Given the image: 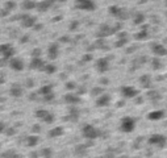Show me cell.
<instances>
[{
	"instance_id": "29",
	"label": "cell",
	"mask_w": 167,
	"mask_h": 158,
	"mask_svg": "<svg viewBox=\"0 0 167 158\" xmlns=\"http://www.w3.org/2000/svg\"><path fill=\"white\" fill-rule=\"evenodd\" d=\"M75 154L79 157H84L87 154V146L86 145H78L75 148Z\"/></svg>"
},
{
	"instance_id": "3",
	"label": "cell",
	"mask_w": 167,
	"mask_h": 158,
	"mask_svg": "<svg viewBox=\"0 0 167 158\" xmlns=\"http://www.w3.org/2000/svg\"><path fill=\"white\" fill-rule=\"evenodd\" d=\"M121 28L120 24L117 25H109V24H102L99 26V29H97V37L99 38H104V37H108L111 35H113V33H117V30Z\"/></svg>"
},
{
	"instance_id": "22",
	"label": "cell",
	"mask_w": 167,
	"mask_h": 158,
	"mask_svg": "<svg viewBox=\"0 0 167 158\" xmlns=\"http://www.w3.org/2000/svg\"><path fill=\"white\" fill-rule=\"evenodd\" d=\"M163 117H165V111H160V109L159 111H151L147 114V118L151 121H158Z\"/></svg>"
},
{
	"instance_id": "4",
	"label": "cell",
	"mask_w": 167,
	"mask_h": 158,
	"mask_svg": "<svg viewBox=\"0 0 167 158\" xmlns=\"http://www.w3.org/2000/svg\"><path fill=\"white\" fill-rule=\"evenodd\" d=\"M36 117L38 118L40 121L45 123V124H53L54 120H55V116L53 112H50L49 109H45V108H40L36 111Z\"/></svg>"
},
{
	"instance_id": "11",
	"label": "cell",
	"mask_w": 167,
	"mask_h": 158,
	"mask_svg": "<svg viewBox=\"0 0 167 158\" xmlns=\"http://www.w3.org/2000/svg\"><path fill=\"white\" fill-rule=\"evenodd\" d=\"M150 50H151L153 54H155V57H158V58L167 55V48L159 42H153L150 45Z\"/></svg>"
},
{
	"instance_id": "41",
	"label": "cell",
	"mask_w": 167,
	"mask_h": 158,
	"mask_svg": "<svg viewBox=\"0 0 167 158\" xmlns=\"http://www.w3.org/2000/svg\"><path fill=\"white\" fill-rule=\"evenodd\" d=\"M104 158H115V153H113V151H111V150H108L107 153L104 154Z\"/></svg>"
},
{
	"instance_id": "25",
	"label": "cell",
	"mask_w": 167,
	"mask_h": 158,
	"mask_svg": "<svg viewBox=\"0 0 167 158\" xmlns=\"http://www.w3.org/2000/svg\"><path fill=\"white\" fill-rule=\"evenodd\" d=\"M38 142H40V137H38V136L32 134V136H28L26 137V145L29 146V148H34V146L38 145Z\"/></svg>"
},
{
	"instance_id": "38",
	"label": "cell",
	"mask_w": 167,
	"mask_h": 158,
	"mask_svg": "<svg viewBox=\"0 0 167 158\" xmlns=\"http://www.w3.org/2000/svg\"><path fill=\"white\" fill-rule=\"evenodd\" d=\"M41 54H42V50L40 48H36L32 50V58H41Z\"/></svg>"
},
{
	"instance_id": "33",
	"label": "cell",
	"mask_w": 167,
	"mask_h": 158,
	"mask_svg": "<svg viewBox=\"0 0 167 158\" xmlns=\"http://www.w3.org/2000/svg\"><path fill=\"white\" fill-rule=\"evenodd\" d=\"M147 37H149V33H147V30H146V29L140 30L138 33H136V35H134V38H136V40H138V41H141V40H146Z\"/></svg>"
},
{
	"instance_id": "16",
	"label": "cell",
	"mask_w": 167,
	"mask_h": 158,
	"mask_svg": "<svg viewBox=\"0 0 167 158\" xmlns=\"http://www.w3.org/2000/svg\"><path fill=\"white\" fill-rule=\"evenodd\" d=\"M59 55V44L58 42H53L49 45L47 48V58L50 61H55Z\"/></svg>"
},
{
	"instance_id": "5",
	"label": "cell",
	"mask_w": 167,
	"mask_h": 158,
	"mask_svg": "<svg viewBox=\"0 0 167 158\" xmlns=\"http://www.w3.org/2000/svg\"><path fill=\"white\" fill-rule=\"evenodd\" d=\"M136 128V120L130 116H125L120 121V131L124 133H132Z\"/></svg>"
},
{
	"instance_id": "8",
	"label": "cell",
	"mask_w": 167,
	"mask_h": 158,
	"mask_svg": "<svg viewBox=\"0 0 167 158\" xmlns=\"http://www.w3.org/2000/svg\"><path fill=\"white\" fill-rule=\"evenodd\" d=\"M111 67V62H109V58L107 57H102V58H97L96 62H95V69L104 74V72H107Z\"/></svg>"
},
{
	"instance_id": "32",
	"label": "cell",
	"mask_w": 167,
	"mask_h": 158,
	"mask_svg": "<svg viewBox=\"0 0 167 158\" xmlns=\"http://www.w3.org/2000/svg\"><path fill=\"white\" fill-rule=\"evenodd\" d=\"M53 149L52 148H43L41 151H40V156L42 158H52L53 157Z\"/></svg>"
},
{
	"instance_id": "21",
	"label": "cell",
	"mask_w": 167,
	"mask_h": 158,
	"mask_svg": "<svg viewBox=\"0 0 167 158\" xmlns=\"http://www.w3.org/2000/svg\"><path fill=\"white\" fill-rule=\"evenodd\" d=\"M138 82H140L141 87H143V88H150L153 86V79H151V77H150L149 74L141 75L140 79H138Z\"/></svg>"
},
{
	"instance_id": "27",
	"label": "cell",
	"mask_w": 167,
	"mask_h": 158,
	"mask_svg": "<svg viewBox=\"0 0 167 158\" xmlns=\"http://www.w3.org/2000/svg\"><path fill=\"white\" fill-rule=\"evenodd\" d=\"M163 61L160 59V58H158V57H154L153 59H151V69L153 70H160L163 67Z\"/></svg>"
},
{
	"instance_id": "23",
	"label": "cell",
	"mask_w": 167,
	"mask_h": 158,
	"mask_svg": "<svg viewBox=\"0 0 167 158\" xmlns=\"http://www.w3.org/2000/svg\"><path fill=\"white\" fill-rule=\"evenodd\" d=\"M63 133H65V131H63L62 127H55V128L50 129L49 133H47V136H49L50 138H57V137L63 136Z\"/></svg>"
},
{
	"instance_id": "34",
	"label": "cell",
	"mask_w": 167,
	"mask_h": 158,
	"mask_svg": "<svg viewBox=\"0 0 167 158\" xmlns=\"http://www.w3.org/2000/svg\"><path fill=\"white\" fill-rule=\"evenodd\" d=\"M133 21H134V24L138 25V24H141V22L145 21V15L142 12H137L134 15V17H133Z\"/></svg>"
},
{
	"instance_id": "19",
	"label": "cell",
	"mask_w": 167,
	"mask_h": 158,
	"mask_svg": "<svg viewBox=\"0 0 167 158\" xmlns=\"http://www.w3.org/2000/svg\"><path fill=\"white\" fill-rule=\"evenodd\" d=\"M67 117H69L67 120L76 123L78 120H79V117H80V111H79V108H78V107H70Z\"/></svg>"
},
{
	"instance_id": "37",
	"label": "cell",
	"mask_w": 167,
	"mask_h": 158,
	"mask_svg": "<svg viewBox=\"0 0 167 158\" xmlns=\"http://www.w3.org/2000/svg\"><path fill=\"white\" fill-rule=\"evenodd\" d=\"M4 8H5V11L11 12V11H13L16 8V3L15 2H7V3L4 4Z\"/></svg>"
},
{
	"instance_id": "12",
	"label": "cell",
	"mask_w": 167,
	"mask_h": 158,
	"mask_svg": "<svg viewBox=\"0 0 167 158\" xmlns=\"http://www.w3.org/2000/svg\"><path fill=\"white\" fill-rule=\"evenodd\" d=\"M20 22L24 28H33L37 22V17L33 15H29V13H24L20 16Z\"/></svg>"
},
{
	"instance_id": "24",
	"label": "cell",
	"mask_w": 167,
	"mask_h": 158,
	"mask_svg": "<svg viewBox=\"0 0 167 158\" xmlns=\"http://www.w3.org/2000/svg\"><path fill=\"white\" fill-rule=\"evenodd\" d=\"M128 35H125V32H121L120 35H119V40L115 42V46L116 48H121V46H124V45L128 42Z\"/></svg>"
},
{
	"instance_id": "10",
	"label": "cell",
	"mask_w": 167,
	"mask_h": 158,
	"mask_svg": "<svg viewBox=\"0 0 167 158\" xmlns=\"http://www.w3.org/2000/svg\"><path fill=\"white\" fill-rule=\"evenodd\" d=\"M8 66L12 69L13 71H23L25 69V62L23 58L20 57H13L8 61Z\"/></svg>"
},
{
	"instance_id": "26",
	"label": "cell",
	"mask_w": 167,
	"mask_h": 158,
	"mask_svg": "<svg viewBox=\"0 0 167 158\" xmlns=\"http://www.w3.org/2000/svg\"><path fill=\"white\" fill-rule=\"evenodd\" d=\"M52 5H53L52 2H40V3H37L36 9L40 11V12H46L47 9H50V7H52Z\"/></svg>"
},
{
	"instance_id": "39",
	"label": "cell",
	"mask_w": 167,
	"mask_h": 158,
	"mask_svg": "<svg viewBox=\"0 0 167 158\" xmlns=\"http://www.w3.org/2000/svg\"><path fill=\"white\" fill-rule=\"evenodd\" d=\"M66 87H67L69 90H75L78 86H76L75 82H67V83H66Z\"/></svg>"
},
{
	"instance_id": "31",
	"label": "cell",
	"mask_w": 167,
	"mask_h": 158,
	"mask_svg": "<svg viewBox=\"0 0 167 158\" xmlns=\"http://www.w3.org/2000/svg\"><path fill=\"white\" fill-rule=\"evenodd\" d=\"M37 7V3L36 2H24L21 4V8L25 9V11H32V9H36Z\"/></svg>"
},
{
	"instance_id": "9",
	"label": "cell",
	"mask_w": 167,
	"mask_h": 158,
	"mask_svg": "<svg viewBox=\"0 0 167 158\" xmlns=\"http://www.w3.org/2000/svg\"><path fill=\"white\" fill-rule=\"evenodd\" d=\"M38 94L43 98L45 101H50V100L54 99V91H53L52 84H45V86H42L40 90H38Z\"/></svg>"
},
{
	"instance_id": "28",
	"label": "cell",
	"mask_w": 167,
	"mask_h": 158,
	"mask_svg": "<svg viewBox=\"0 0 167 158\" xmlns=\"http://www.w3.org/2000/svg\"><path fill=\"white\" fill-rule=\"evenodd\" d=\"M146 96H147L149 100H153V101H158V100H160V94L157 91V90H151V91H149Z\"/></svg>"
},
{
	"instance_id": "1",
	"label": "cell",
	"mask_w": 167,
	"mask_h": 158,
	"mask_svg": "<svg viewBox=\"0 0 167 158\" xmlns=\"http://www.w3.org/2000/svg\"><path fill=\"white\" fill-rule=\"evenodd\" d=\"M103 134V132L99 128H96L92 124H84L82 127V136L87 140H96Z\"/></svg>"
},
{
	"instance_id": "17",
	"label": "cell",
	"mask_w": 167,
	"mask_h": 158,
	"mask_svg": "<svg viewBox=\"0 0 167 158\" xmlns=\"http://www.w3.org/2000/svg\"><path fill=\"white\" fill-rule=\"evenodd\" d=\"M111 101H112V96H111L109 94L104 92L103 95H100L99 98H96L95 104H96V107H108L111 104Z\"/></svg>"
},
{
	"instance_id": "20",
	"label": "cell",
	"mask_w": 167,
	"mask_h": 158,
	"mask_svg": "<svg viewBox=\"0 0 167 158\" xmlns=\"http://www.w3.org/2000/svg\"><path fill=\"white\" fill-rule=\"evenodd\" d=\"M9 95L13 98H21L24 95V88L21 87L20 84H13V86L9 88Z\"/></svg>"
},
{
	"instance_id": "6",
	"label": "cell",
	"mask_w": 167,
	"mask_h": 158,
	"mask_svg": "<svg viewBox=\"0 0 167 158\" xmlns=\"http://www.w3.org/2000/svg\"><path fill=\"white\" fill-rule=\"evenodd\" d=\"M16 50L11 44H0V55L4 58V61H9L15 57Z\"/></svg>"
},
{
	"instance_id": "42",
	"label": "cell",
	"mask_w": 167,
	"mask_h": 158,
	"mask_svg": "<svg viewBox=\"0 0 167 158\" xmlns=\"http://www.w3.org/2000/svg\"><path fill=\"white\" fill-rule=\"evenodd\" d=\"M5 132V124L3 121H0V133H3Z\"/></svg>"
},
{
	"instance_id": "35",
	"label": "cell",
	"mask_w": 167,
	"mask_h": 158,
	"mask_svg": "<svg viewBox=\"0 0 167 158\" xmlns=\"http://www.w3.org/2000/svg\"><path fill=\"white\" fill-rule=\"evenodd\" d=\"M3 158H23L20 154H17L15 150H8V151H5V153H3L2 156Z\"/></svg>"
},
{
	"instance_id": "36",
	"label": "cell",
	"mask_w": 167,
	"mask_h": 158,
	"mask_svg": "<svg viewBox=\"0 0 167 158\" xmlns=\"http://www.w3.org/2000/svg\"><path fill=\"white\" fill-rule=\"evenodd\" d=\"M103 94H104V90H103L102 87H93V88L91 90V95H92V96L99 98L100 95H103Z\"/></svg>"
},
{
	"instance_id": "15",
	"label": "cell",
	"mask_w": 167,
	"mask_h": 158,
	"mask_svg": "<svg viewBox=\"0 0 167 158\" xmlns=\"http://www.w3.org/2000/svg\"><path fill=\"white\" fill-rule=\"evenodd\" d=\"M120 91H121V95L125 99H133L138 95V90L133 86H122Z\"/></svg>"
},
{
	"instance_id": "7",
	"label": "cell",
	"mask_w": 167,
	"mask_h": 158,
	"mask_svg": "<svg viewBox=\"0 0 167 158\" xmlns=\"http://www.w3.org/2000/svg\"><path fill=\"white\" fill-rule=\"evenodd\" d=\"M149 144L153 146H158V148H163L167 144V137L165 134H160V133L151 134V136L149 137Z\"/></svg>"
},
{
	"instance_id": "30",
	"label": "cell",
	"mask_w": 167,
	"mask_h": 158,
	"mask_svg": "<svg viewBox=\"0 0 167 158\" xmlns=\"http://www.w3.org/2000/svg\"><path fill=\"white\" fill-rule=\"evenodd\" d=\"M42 71L46 72V74H54V72L57 71V66L53 65V63H46L45 66H43Z\"/></svg>"
},
{
	"instance_id": "18",
	"label": "cell",
	"mask_w": 167,
	"mask_h": 158,
	"mask_svg": "<svg viewBox=\"0 0 167 158\" xmlns=\"http://www.w3.org/2000/svg\"><path fill=\"white\" fill-rule=\"evenodd\" d=\"M45 65H46V62L43 61L42 58H32L30 63H29V69L42 71V69H43V66H45Z\"/></svg>"
},
{
	"instance_id": "43",
	"label": "cell",
	"mask_w": 167,
	"mask_h": 158,
	"mask_svg": "<svg viewBox=\"0 0 167 158\" xmlns=\"http://www.w3.org/2000/svg\"><path fill=\"white\" fill-rule=\"evenodd\" d=\"M5 133H7V134H15L16 131H15V129H7V128H5Z\"/></svg>"
},
{
	"instance_id": "13",
	"label": "cell",
	"mask_w": 167,
	"mask_h": 158,
	"mask_svg": "<svg viewBox=\"0 0 167 158\" xmlns=\"http://www.w3.org/2000/svg\"><path fill=\"white\" fill-rule=\"evenodd\" d=\"M75 8L90 12V11L96 9V4H95V2H91V0H79V2L75 3Z\"/></svg>"
},
{
	"instance_id": "40",
	"label": "cell",
	"mask_w": 167,
	"mask_h": 158,
	"mask_svg": "<svg viewBox=\"0 0 167 158\" xmlns=\"http://www.w3.org/2000/svg\"><path fill=\"white\" fill-rule=\"evenodd\" d=\"M25 84H26V87H33V86H34V81H33V79H30V78H28L26 82H25Z\"/></svg>"
},
{
	"instance_id": "2",
	"label": "cell",
	"mask_w": 167,
	"mask_h": 158,
	"mask_svg": "<svg viewBox=\"0 0 167 158\" xmlns=\"http://www.w3.org/2000/svg\"><path fill=\"white\" fill-rule=\"evenodd\" d=\"M109 11V13L113 16V17L116 19H119L121 21H124V20H128V19H130V9H128L125 7H119V5H111V7L108 8Z\"/></svg>"
},
{
	"instance_id": "14",
	"label": "cell",
	"mask_w": 167,
	"mask_h": 158,
	"mask_svg": "<svg viewBox=\"0 0 167 158\" xmlns=\"http://www.w3.org/2000/svg\"><path fill=\"white\" fill-rule=\"evenodd\" d=\"M63 101L66 104H69V105H71V107H76L78 104L82 101V99H80V96L78 94H74V92H67L63 96Z\"/></svg>"
}]
</instances>
